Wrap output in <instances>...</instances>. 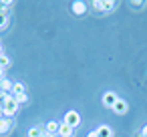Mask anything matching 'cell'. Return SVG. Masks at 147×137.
I'll use <instances>...</instances> for the list:
<instances>
[{
  "instance_id": "obj_1",
  "label": "cell",
  "mask_w": 147,
  "mask_h": 137,
  "mask_svg": "<svg viewBox=\"0 0 147 137\" xmlns=\"http://www.w3.org/2000/svg\"><path fill=\"white\" fill-rule=\"evenodd\" d=\"M18 111V103L14 101V95H8V99L2 105V111H0V117L2 119H12Z\"/></svg>"
},
{
  "instance_id": "obj_2",
  "label": "cell",
  "mask_w": 147,
  "mask_h": 137,
  "mask_svg": "<svg viewBox=\"0 0 147 137\" xmlns=\"http://www.w3.org/2000/svg\"><path fill=\"white\" fill-rule=\"evenodd\" d=\"M91 6L95 10H99V12H111L117 6V2H115V0H93Z\"/></svg>"
},
{
  "instance_id": "obj_3",
  "label": "cell",
  "mask_w": 147,
  "mask_h": 137,
  "mask_svg": "<svg viewBox=\"0 0 147 137\" xmlns=\"http://www.w3.org/2000/svg\"><path fill=\"white\" fill-rule=\"evenodd\" d=\"M63 123H67L69 127H79V123H81V115L77 113V111H67V115H65V119H63Z\"/></svg>"
},
{
  "instance_id": "obj_4",
  "label": "cell",
  "mask_w": 147,
  "mask_h": 137,
  "mask_svg": "<svg viewBox=\"0 0 147 137\" xmlns=\"http://www.w3.org/2000/svg\"><path fill=\"white\" fill-rule=\"evenodd\" d=\"M119 101V97H117V93H113V91H107L105 95H103V105L105 107H111L113 109V105Z\"/></svg>"
},
{
  "instance_id": "obj_5",
  "label": "cell",
  "mask_w": 147,
  "mask_h": 137,
  "mask_svg": "<svg viewBox=\"0 0 147 137\" xmlns=\"http://www.w3.org/2000/svg\"><path fill=\"white\" fill-rule=\"evenodd\" d=\"M57 135H59V137H75V129L61 121V125H59V133H57Z\"/></svg>"
},
{
  "instance_id": "obj_6",
  "label": "cell",
  "mask_w": 147,
  "mask_h": 137,
  "mask_svg": "<svg viewBox=\"0 0 147 137\" xmlns=\"http://www.w3.org/2000/svg\"><path fill=\"white\" fill-rule=\"evenodd\" d=\"M12 127H14V121H12V119H2V117H0V135L10 133Z\"/></svg>"
},
{
  "instance_id": "obj_7",
  "label": "cell",
  "mask_w": 147,
  "mask_h": 137,
  "mask_svg": "<svg viewBox=\"0 0 147 137\" xmlns=\"http://www.w3.org/2000/svg\"><path fill=\"white\" fill-rule=\"evenodd\" d=\"M113 111L117 113V115H125L127 111H129V105H127V101H123V99H119L115 105H113Z\"/></svg>"
},
{
  "instance_id": "obj_8",
  "label": "cell",
  "mask_w": 147,
  "mask_h": 137,
  "mask_svg": "<svg viewBox=\"0 0 147 137\" xmlns=\"http://www.w3.org/2000/svg\"><path fill=\"white\" fill-rule=\"evenodd\" d=\"M97 137H113V129L109 127V125H101V127H97Z\"/></svg>"
},
{
  "instance_id": "obj_9",
  "label": "cell",
  "mask_w": 147,
  "mask_h": 137,
  "mask_svg": "<svg viewBox=\"0 0 147 137\" xmlns=\"http://www.w3.org/2000/svg\"><path fill=\"white\" fill-rule=\"evenodd\" d=\"M12 87H14V83L10 81V79H2V81H0V91H4V93H10L12 95Z\"/></svg>"
},
{
  "instance_id": "obj_10",
  "label": "cell",
  "mask_w": 147,
  "mask_h": 137,
  "mask_svg": "<svg viewBox=\"0 0 147 137\" xmlns=\"http://www.w3.org/2000/svg\"><path fill=\"white\" fill-rule=\"evenodd\" d=\"M59 125H61L59 121H49V123L45 125V131L51 133V135H57V133H59Z\"/></svg>"
},
{
  "instance_id": "obj_11",
  "label": "cell",
  "mask_w": 147,
  "mask_h": 137,
  "mask_svg": "<svg viewBox=\"0 0 147 137\" xmlns=\"http://www.w3.org/2000/svg\"><path fill=\"white\" fill-rule=\"evenodd\" d=\"M42 133H45V127H42V125H34V127H30V129H28L26 137H40Z\"/></svg>"
},
{
  "instance_id": "obj_12",
  "label": "cell",
  "mask_w": 147,
  "mask_h": 137,
  "mask_svg": "<svg viewBox=\"0 0 147 137\" xmlns=\"http://www.w3.org/2000/svg\"><path fill=\"white\" fill-rule=\"evenodd\" d=\"M73 12L75 14H85L87 12V4L81 2V0H77V2H73Z\"/></svg>"
},
{
  "instance_id": "obj_13",
  "label": "cell",
  "mask_w": 147,
  "mask_h": 137,
  "mask_svg": "<svg viewBox=\"0 0 147 137\" xmlns=\"http://www.w3.org/2000/svg\"><path fill=\"white\" fill-rule=\"evenodd\" d=\"M26 93V85H22V83H14V87H12V95L16 97V95H24Z\"/></svg>"
},
{
  "instance_id": "obj_14",
  "label": "cell",
  "mask_w": 147,
  "mask_h": 137,
  "mask_svg": "<svg viewBox=\"0 0 147 137\" xmlns=\"http://www.w3.org/2000/svg\"><path fill=\"white\" fill-rule=\"evenodd\" d=\"M8 22H10V20H8V14H6V12H0V30H4V28L8 26Z\"/></svg>"
},
{
  "instance_id": "obj_15",
  "label": "cell",
  "mask_w": 147,
  "mask_h": 137,
  "mask_svg": "<svg viewBox=\"0 0 147 137\" xmlns=\"http://www.w3.org/2000/svg\"><path fill=\"white\" fill-rule=\"evenodd\" d=\"M14 2H8V0H0V12H6L8 14V8H12Z\"/></svg>"
},
{
  "instance_id": "obj_16",
  "label": "cell",
  "mask_w": 147,
  "mask_h": 137,
  "mask_svg": "<svg viewBox=\"0 0 147 137\" xmlns=\"http://www.w3.org/2000/svg\"><path fill=\"white\" fill-rule=\"evenodd\" d=\"M6 67H10V59L6 55H0V69H6Z\"/></svg>"
},
{
  "instance_id": "obj_17",
  "label": "cell",
  "mask_w": 147,
  "mask_h": 137,
  "mask_svg": "<svg viewBox=\"0 0 147 137\" xmlns=\"http://www.w3.org/2000/svg\"><path fill=\"white\" fill-rule=\"evenodd\" d=\"M14 101H16L18 105H24V103H28V97H26V93H24V95H16Z\"/></svg>"
},
{
  "instance_id": "obj_18",
  "label": "cell",
  "mask_w": 147,
  "mask_h": 137,
  "mask_svg": "<svg viewBox=\"0 0 147 137\" xmlns=\"http://www.w3.org/2000/svg\"><path fill=\"white\" fill-rule=\"evenodd\" d=\"M40 137H55V135H51V133H47V131H45V133H42Z\"/></svg>"
},
{
  "instance_id": "obj_19",
  "label": "cell",
  "mask_w": 147,
  "mask_h": 137,
  "mask_svg": "<svg viewBox=\"0 0 147 137\" xmlns=\"http://www.w3.org/2000/svg\"><path fill=\"white\" fill-rule=\"evenodd\" d=\"M4 79V69H0V81Z\"/></svg>"
},
{
  "instance_id": "obj_20",
  "label": "cell",
  "mask_w": 147,
  "mask_h": 137,
  "mask_svg": "<svg viewBox=\"0 0 147 137\" xmlns=\"http://www.w3.org/2000/svg\"><path fill=\"white\" fill-rule=\"evenodd\" d=\"M87 137H97V133H95V131H91V133H89Z\"/></svg>"
},
{
  "instance_id": "obj_21",
  "label": "cell",
  "mask_w": 147,
  "mask_h": 137,
  "mask_svg": "<svg viewBox=\"0 0 147 137\" xmlns=\"http://www.w3.org/2000/svg\"><path fill=\"white\" fill-rule=\"evenodd\" d=\"M0 55H4V51H2V45H0Z\"/></svg>"
},
{
  "instance_id": "obj_22",
  "label": "cell",
  "mask_w": 147,
  "mask_h": 137,
  "mask_svg": "<svg viewBox=\"0 0 147 137\" xmlns=\"http://www.w3.org/2000/svg\"><path fill=\"white\" fill-rule=\"evenodd\" d=\"M55 137H59V135H55Z\"/></svg>"
},
{
  "instance_id": "obj_23",
  "label": "cell",
  "mask_w": 147,
  "mask_h": 137,
  "mask_svg": "<svg viewBox=\"0 0 147 137\" xmlns=\"http://www.w3.org/2000/svg\"><path fill=\"white\" fill-rule=\"evenodd\" d=\"M0 111H2V109H0Z\"/></svg>"
}]
</instances>
